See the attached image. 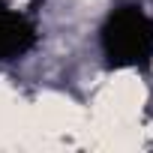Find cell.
Returning a JSON list of instances; mask_svg holds the SVG:
<instances>
[{
	"label": "cell",
	"mask_w": 153,
	"mask_h": 153,
	"mask_svg": "<svg viewBox=\"0 0 153 153\" xmlns=\"http://www.w3.org/2000/svg\"><path fill=\"white\" fill-rule=\"evenodd\" d=\"M102 51L111 66H147L153 60V21L135 9H117L102 27Z\"/></svg>",
	"instance_id": "1"
},
{
	"label": "cell",
	"mask_w": 153,
	"mask_h": 153,
	"mask_svg": "<svg viewBox=\"0 0 153 153\" xmlns=\"http://www.w3.org/2000/svg\"><path fill=\"white\" fill-rule=\"evenodd\" d=\"M33 42H36L33 24L21 12L9 9L6 0H0V60H9V57L24 54Z\"/></svg>",
	"instance_id": "2"
}]
</instances>
